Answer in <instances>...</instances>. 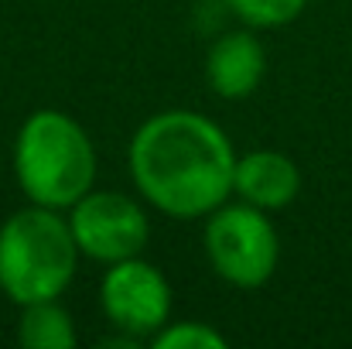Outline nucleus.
I'll use <instances>...</instances> for the list:
<instances>
[{
    "mask_svg": "<svg viewBox=\"0 0 352 349\" xmlns=\"http://www.w3.org/2000/svg\"><path fill=\"white\" fill-rule=\"evenodd\" d=\"M79 253L69 220L31 202L0 226V288L21 308L58 298L76 277Z\"/></svg>",
    "mask_w": 352,
    "mask_h": 349,
    "instance_id": "7ed1b4c3",
    "label": "nucleus"
},
{
    "mask_svg": "<svg viewBox=\"0 0 352 349\" xmlns=\"http://www.w3.org/2000/svg\"><path fill=\"white\" fill-rule=\"evenodd\" d=\"M206 253L212 271L236 288H260L274 277L280 260V240L267 216L250 202L219 206L206 223Z\"/></svg>",
    "mask_w": 352,
    "mask_h": 349,
    "instance_id": "20e7f679",
    "label": "nucleus"
},
{
    "mask_svg": "<svg viewBox=\"0 0 352 349\" xmlns=\"http://www.w3.org/2000/svg\"><path fill=\"white\" fill-rule=\"evenodd\" d=\"M154 349H226L230 339L209 322H175L164 326L154 339Z\"/></svg>",
    "mask_w": 352,
    "mask_h": 349,
    "instance_id": "9b49d317",
    "label": "nucleus"
},
{
    "mask_svg": "<svg viewBox=\"0 0 352 349\" xmlns=\"http://www.w3.org/2000/svg\"><path fill=\"white\" fill-rule=\"evenodd\" d=\"M14 175L34 206L72 209L96 182V151L79 120L38 110L14 140Z\"/></svg>",
    "mask_w": 352,
    "mask_h": 349,
    "instance_id": "f03ea898",
    "label": "nucleus"
},
{
    "mask_svg": "<svg viewBox=\"0 0 352 349\" xmlns=\"http://www.w3.org/2000/svg\"><path fill=\"white\" fill-rule=\"evenodd\" d=\"M126 161L137 192L171 220L209 216L233 192V144L216 120L195 110H168L140 123Z\"/></svg>",
    "mask_w": 352,
    "mask_h": 349,
    "instance_id": "f257e3e1",
    "label": "nucleus"
},
{
    "mask_svg": "<svg viewBox=\"0 0 352 349\" xmlns=\"http://www.w3.org/2000/svg\"><path fill=\"white\" fill-rule=\"evenodd\" d=\"M79 250L100 264L137 257L147 243V216L123 192H86L69 216Z\"/></svg>",
    "mask_w": 352,
    "mask_h": 349,
    "instance_id": "423d86ee",
    "label": "nucleus"
},
{
    "mask_svg": "<svg viewBox=\"0 0 352 349\" xmlns=\"http://www.w3.org/2000/svg\"><path fill=\"white\" fill-rule=\"evenodd\" d=\"M17 343L24 349H72L79 343L72 315L58 305V298L31 302L17 322Z\"/></svg>",
    "mask_w": 352,
    "mask_h": 349,
    "instance_id": "1a4fd4ad",
    "label": "nucleus"
},
{
    "mask_svg": "<svg viewBox=\"0 0 352 349\" xmlns=\"http://www.w3.org/2000/svg\"><path fill=\"white\" fill-rule=\"evenodd\" d=\"M267 72L263 45L253 31H230L212 41L206 59V79L216 96L223 100H243L250 96Z\"/></svg>",
    "mask_w": 352,
    "mask_h": 349,
    "instance_id": "6e6552de",
    "label": "nucleus"
},
{
    "mask_svg": "<svg viewBox=\"0 0 352 349\" xmlns=\"http://www.w3.org/2000/svg\"><path fill=\"white\" fill-rule=\"evenodd\" d=\"M226 3L250 28H284L308 7V0H226Z\"/></svg>",
    "mask_w": 352,
    "mask_h": 349,
    "instance_id": "9d476101",
    "label": "nucleus"
},
{
    "mask_svg": "<svg viewBox=\"0 0 352 349\" xmlns=\"http://www.w3.org/2000/svg\"><path fill=\"white\" fill-rule=\"evenodd\" d=\"M100 305L117 332L133 339H154L171 315V284L154 264L126 257L110 264V271L103 274Z\"/></svg>",
    "mask_w": 352,
    "mask_h": 349,
    "instance_id": "39448f33",
    "label": "nucleus"
},
{
    "mask_svg": "<svg viewBox=\"0 0 352 349\" xmlns=\"http://www.w3.org/2000/svg\"><path fill=\"white\" fill-rule=\"evenodd\" d=\"M233 192L267 213H277L284 206H291L301 192V171L298 165L270 147L250 151L243 158H236V171H233Z\"/></svg>",
    "mask_w": 352,
    "mask_h": 349,
    "instance_id": "0eeeda50",
    "label": "nucleus"
}]
</instances>
